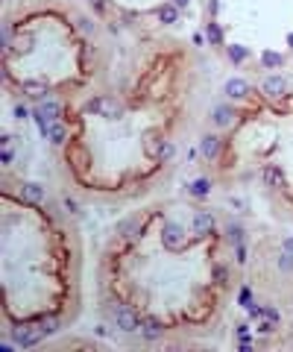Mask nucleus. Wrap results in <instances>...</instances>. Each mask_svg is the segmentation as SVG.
I'll list each match as a JSON object with an SVG mask.
<instances>
[{
  "instance_id": "7c9ffc66",
  "label": "nucleus",
  "mask_w": 293,
  "mask_h": 352,
  "mask_svg": "<svg viewBox=\"0 0 293 352\" xmlns=\"http://www.w3.org/2000/svg\"><path fill=\"white\" fill-rule=\"evenodd\" d=\"M214 279H217V282H223V279H226V270H223V267H217V270H214Z\"/></svg>"
},
{
  "instance_id": "423d86ee",
  "label": "nucleus",
  "mask_w": 293,
  "mask_h": 352,
  "mask_svg": "<svg viewBox=\"0 0 293 352\" xmlns=\"http://www.w3.org/2000/svg\"><path fill=\"white\" fill-rule=\"evenodd\" d=\"M261 91L267 94V97H282L285 91H288V82H285V76H279V73H273V76H267L264 82H261Z\"/></svg>"
},
{
  "instance_id": "2f4dec72",
  "label": "nucleus",
  "mask_w": 293,
  "mask_h": 352,
  "mask_svg": "<svg viewBox=\"0 0 293 352\" xmlns=\"http://www.w3.org/2000/svg\"><path fill=\"white\" fill-rule=\"evenodd\" d=\"M23 115H26V109H23V106H15V117H18V120H21V117H23Z\"/></svg>"
},
{
  "instance_id": "c85d7f7f",
  "label": "nucleus",
  "mask_w": 293,
  "mask_h": 352,
  "mask_svg": "<svg viewBox=\"0 0 293 352\" xmlns=\"http://www.w3.org/2000/svg\"><path fill=\"white\" fill-rule=\"evenodd\" d=\"M88 3L94 6V12H100V15L106 12V0H88Z\"/></svg>"
},
{
  "instance_id": "f3484780",
  "label": "nucleus",
  "mask_w": 293,
  "mask_h": 352,
  "mask_svg": "<svg viewBox=\"0 0 293 352\" xmlns=\"http://www.w3.org/2000/svg\"><path fill=\"white\" fill-rule=\"evenodd\" d=\"M191 194H194V197H208V194H211V182H208L205 176L194 179V182H191Z\"/></svg>"
},
{
  "instance_id": "20e7f679",
  "label": "nucleus",
  "mask_w": 293,
  "mask_h": 352,
  "mask_svg": "<svg viewBox=\"0 0 293 352\" xmlns=\"http://www.w3.org/2000/svg\"><path fill=\"white\" fill-rule=\"evenodd\" d=\"M85 112H97V115H103V117H120V106L112 100V97H94L88 106H85Z\"/></svg>"
},
{
  "instance_id": "9b49d317",
  "label": "nucleus",
  "mask_w": 293,
  "mask_h": 352,
  "mask_svg": "<svg viewBox=\"0 0 293 352\" xmlns=\"http://www.w3.org/2000/svg\"><path fill=\"white\" fill-rule=\"evenodd\" d=\"M21 194H23V200H29V203H35V206H41L44 203V188L38 185V182H26L23 188H21Z\"/></svg>"
},
{
  "instance_id": "f03ea898",
  "label": "nucleus",
  "mask_w": 293,
  "mask_h": 352,
  "mask_svg": "<svg viewBox=\"0 0 293 352\" xmlns=\"http://www.w3.org/2000/svg\"><path fill=\"white\" fill-rule=\"evenodd\" d=\"M12 335H15V344H18V347H23V350L38 347V344L47 338V332H44V326H41V323H23V326H15V329H12Z\"/></svg>"
},
{
  "instance_id": "473e14b6",
  "label": "nucleus",
  "mask_w": 293,
  "mask_h": 352,
  "mask_svg": "<svg viewBox=\"0 0 293 352\" xmlns=\"http://www.w3.org/2000/svg\"><path fill=\"white\" fill-rule=\"evenodd\" d=\"M282 250H288V253H293V238H288V241L282 244Z\"/></svg>"
},
{
  "instance_id": "1a4fd4ad",
  "label": "nucleus",
  "mask_w": 293,
  "mask_h": 352,
  "mask_svg": "<svg viewBox=\"0 0 293 352\" xmlns=\"http://www.w3.org/2000/svg\"><path fill=\"white\" fill-rule=\"evenodd\" d=\"M226 94H229L232 100H244V97L249 94V82L241 79V76H232V79L226 82Z\"/></svg>"
},
{
  "instance_id": "f704fd0d",
  "label": "nucleus",
  "mask_w": 293,
  "mask_h": 352,
  "mask_svg": "<svg viewBox=\"0 0 293 352\" xmlns=\"http://www.w3.org/2000/svg\"><path fill=\"white\" fill-rule=\"evenodd\" d=\"M288 44H291V47H293V32H291V35H288Z\"/></svg>"
},
{
  "instance_id": "5701e85b",
  "label": "nucleus",
  "mask_w": 293,
  "mask_h": 352,
  "mask_svg": "<svg viewBox=\"0 0 293 352\" xmlns=\"http://www.w3.org/2000/svg\"><path fill=\"white\" fill-rule=\"evenodd\" d=\"M205 32H208V41H211V44H220V41H223V32H220L217 23H205Z\"/></svg>"
},
{
  "instance_id": "72a5a7b5",
  "label": "nucleus",
  "mask_w": 293,
  "mask_h": 352,
  "mask_svg": "<svg viewBox=\"0 0 293 352\" xmlns=\"http://www.w3.org/2000/svg\"><path fill=\"white\" fill-rule=\"evenodd\" d=\"M173 3H176V6H188L191 0H173Z\"/></svg>"
},
{
  "instance_id": "0eeeda50",
  "label": "nucleus",
  "mask_w": 293,
  "mask_h": 352,
  "mask_svg": "<svg viewBox=\"0 0 293 352\" xmlns=\"http://www.w3.org/2000/svg\"><path fill=\"white\" fill-rule=\"evenodd\" d=\"M211 120H214L217 126H232V123H235V109H232L229 103H220V106H214Z\"/></svg>"
},
{
  "instance_id": "bb28decb",
  "label": "nucleus",
  "mask_w": 293,
  "mask_h": 352,
  "mask_svg": "<svg viewBox=\"0 0 293 352\" xmlns=\"http://www.w3.org/2000/svg\"><path fill=\"white\" fill-rule=\"evenodd\" d=\"M79 29H82V32H88V35H91V32H94V23H91V21H88V18H79Z\"/></svg>"
},
{
  "instance_id": "4be33fe9",
  "label": "nucleus",
  "mask_w": 293,
  "mask_h": 352,
  "mask_svg": "<svg viewBox=\"0 0 293 352\" xmlns=\"http://www.w3.org/2000/svg\"><path fill=\"white\" fill-rule=\"evenodd\" d=\"M156 156H158L161 162H167V159L173 156V144H170V141H158V147H156Z\"/></svg>"
},
{
  "instance_id": "c756f323",
  "label": "nucleus",
  "mask_w": 293,
  "mask_h": 352,
  "mask_svg": "<svg viewBox=\"0 0 293 352\" xmlns=\"http://www.w3.org/2000/svg\"><path fill=\"white\" fill-rule=\"evenodd\" d=\"M235 256H238V261H247V250H244V244L235 247Z\"/></svg>"
},
{
  "instance_id": "7ed1b4c3",
  "label": "nucleus",
  "mask_w": 293,
  "mask_h": 352,
  "mask_svg": "<svg viewBox=\"0 0 293 352\" xmlns=\"http://www.w3.org/2000/svg\"><path fill=\"white\" fill-rule=\"evenodd\" d=\"M112 323H114V329H120V332H135V329H141V320H138V314H135L129 305H114V308H112Z\"/></svg>"
},
{
  "instance_id": "f8f14e48",
  "label": "nucleus",
  "mask_w": 293,
  "mask_h": 352,
  "mask_svg": "<svg viewBox=\"0 0 293 352\" xmlns=\"http://www.w3.org/2000/svg\"><path fill=\"white\" fill-rule=\"evenodd\" d=\"M217 150H220V138H217V135H203V138H200V153H203L205 159H214Z\"/></svg>"
},
{
  "instance_id": "9d476101",
  "label": "nucleus",
  "mask_w": 293,
  "mask_h": 352,
  "mask_svg": "<svg viewBox=\"0 0 293 352\" xmlns=\"http://www.w3.org/2000/svg\"><path fill=\"white\" fill-rule=\"evenodd\" d=\"M141 229H144L141 217H126V220H120L117 235H123V238H138V235H141Z\"/></svg>"
},
{
  "instance_id": "b1692460",
  "label": "nucleus",
  "mask_w": 293,
  "mask_h": 352,
  "mask_svg": "<svg viewBox=\"0 0 293 352\" xmlns=\"http://www.w3.org/2000/svg\"><path fill=\"white\" fill-rule=\"evenodd\" d=\"M264 179H267V185H282V170H279V167H267V170H264Z\"/></svg>"
},
{
  "instance_id": "6ab92c4d",
  "label": "nucleus",
  "mask_w": 293,
  "mask_h": 352,
  "mask_svg": "<svg viewBox=\"0 0 293 352\" xmlns=\"http://www.w3.org/2000/svg\"><path fill=\"white\" fill-rule=\"evenodd\" d=\"M226 238H229V244H244V229L238 226V223H232V226H226Z\"/></svg>"
},
{
  "instance_id": "393cba45",
  "label": "nucleus",
  "mask_w": 293,
  "mask_h": 352,
  "mask_svg": "<svg viewBox=\"0 0 293 352\" xmlns=\"http://www.w3.org/2000/svg\"><path fill=\"white\" fill-rule=\"evenodd\" d=\"M41 326H44V332H47V335H56L62 323H59L56 317H41Z\"/></svg>"
},
{
  "instance_id": "a878e982",
  "label": "nucleus",
  "mask_w": 293,
  "mask_h": 352,
  "mask_svg": "<svg viewBox=\"0 0 293 352\" xmlns=\"http://www.w3.org/2000/svg\"><path fill=\"white\" fill-rule=\"evenodd\" d=\"M241 305H244L247 311H249V308L255 305V300H252V294H249V288H244V291H241Z\"/></svg>"
},
{
  "instance_id": "f257e3e1",
  "label": "nucleus",
  "mask_w": 293,
  "mask_h": 352,
  "mask_svg": "<svg viewBox=\"0 0 293 352\" xmlns=\"http://www.w3.org/2000/svg\"><path fill=\"white\" fill-rule=\"evenodd\" d=\"M59 112H62V106L56 103V100H41L38 103V109L32 112V117H35V126H38V132L47 138V129L59 120Z\"/></svg>"
},
{
  "instance_id": "a211bd4d",
  "label": "nucleus",
  "mask_w": 293,
  "mask_h": 352,
  "mask_svg": "<svg viewBox=\"0 0 293 352\" xmlns=\"http://www.w3.org/2000/svg\"><path fill=\"white\" fill-rule=\"evenodd\" d=\"M261 62H264V68H282V53H273V50H264L261 53Z\"/></svg>"
},
{
  "instance_id": "ddd939ff",
  "label": "nucleus",
  "mask_w": 293,
  "mask_h": 352,
  "mask_svg": "<svg viewBox=\"0 0 293 352\" xmlns=\"http://www.w3.org/2000/svg\"><path fill=\"white\" fill-rule=\"evenodd\" d=\"M138 332H141L147 341H158V338H161V323L150 317V320H144V323H141V329H138Z\"/></svg>"
},
{
  "instance_id": "39448f33",
  "label": "nucleus",
  "mask_w": 293,
  "mask_h": 352,
  "mask_svg": "<svg viewBox=\"0 0 293 352\" xmlns=\"http://www.w3.org/2000/svg\"><path fill=\"white\" fill-rule=\"evenodd\" d=\"M161 241H164V247H167V250H173V253H179V250L185 247V229H182L179 223H164V232H161Z\"/></svg>"
},
{
  "instance_id": "aec40b11",
  "label": "nucleus",
  "mask_w": 293,
  "mask_h": 352,
  "mask_svg": "<svg viewBox=\"0 0 293 352\" xmlns=\"http://www.w3.org/2000/svg\"><path fill=\"white\" fill-rule=\"evenodd\" d=\"M279 270H282V273H293V253L282 250V256H279Z\"/></svg>"
},
{
  "instance_id": "4468645a",
  "label": "nucleus",
  "mask_w": 293,
  "mask_h": 352,
  "mask_svg": "<svg viewBox=\"0 0 293 352\" xmlns=\"http://www.w3.org/2000/svg\"><path fill=\"white\" fill-rule=\"evenodd\" d=\"M65 138H68V126H65L62 120H56V123L47 129V141H50V144H65Z\"/></svg>"
},
{
  "instance_id": "dca6fc26",
  "label": "nucleus",
  "mask_w": 293,
  "mask_h": 352,
  "mask_svg": "<svg viewBox=\"0 0 293 352\" xmlns=\"http://www.w3.org/2000/svg\"><path fill=\"white\" fill-rule=\"evenodd\" d=\"M21 88H23L26 94H32V97H44V94H47V85L38 82V79H26V82H21Z\"/></svg>"
},
{
  "instance_id": "2eb2a0df",
  "label": "nucleus",
  "mask_w": 293,
  "mask_h": 352,
  "mask_svg": "<svg viewBox=\"0 0 293 352\" xmlns=\"http://www.w3.org/2000/svg\"><path fill=\"white\" fill-rule=\"evenodd\" d=\"M158 21H161V23H176V21H179V9H176V3H164V6H158Z\"/></svg>"
},
{
  "instance_id": "412c9836",
  "label": "nucleus",
  "mask_w": 293,
  "mask_h": 352,
  "mask_svg": "<svg viewBox=\"0 0 293 352\" xmlns=\"http://www.w3.org/2000/svg\"><path fill=\"white\" fill-rule=\"evenodd\" d=\"M247 56H249L247 47H241V44H232V47H229V59H232V62H244Z\"/></svg>"
},
{
  "instance_id": "6e6552de",
  "label": "nucleus",
  "mask_w": 293,
  "mask_h": 352,
  "mask_svg": "<svg viewBox=\"0 0 293 352\" xmlns=\"http://www.w3.org/2000/svg\"><path fill=\"white\" fill-rule=\"evenodd\" d=\"M211 229H214V217H211V211H197V214H194V235L203 238V235H208Z\"/></svg>"
},
{
  "instance_id": "cd10ccee",
  "label": "nucleus",
  "mask_w": 293,
  "mask_h": 352,
  "mask_svg": "<svg viewBox=\"0 0 293 352\" xmlns=\"http://www.w3.org/2000/svg\"><path fill=\"white\" fill-rule=\"evenodd\" d=\"M264 317L273 320V323H279V311H276V308H264Z\"/></svg>"
}]
</instances>
